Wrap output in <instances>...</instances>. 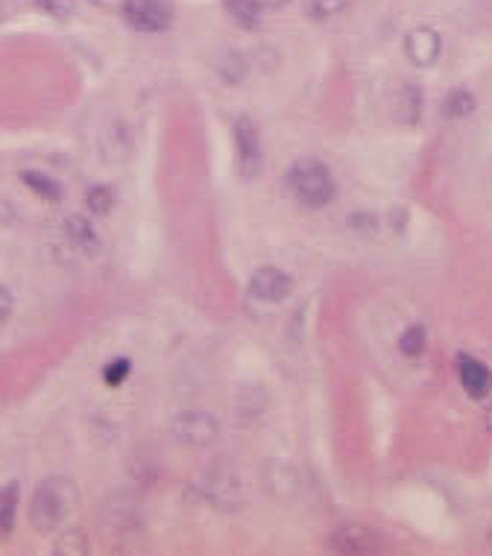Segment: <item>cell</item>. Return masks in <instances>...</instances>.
<instances>
[{
    "label": "cell",
    "instance_id": "9a60e30c",
    "mask_svg": "<svg viewBox=\"0 0 492 556\" xmlns=\"http://www.w3.org/2000/svg\"><path fill=\"white\" fill-rule=\"evenodd\" d=\"M18 513V484H6L0 489V539H6L15 527Z\"/></svg>",
    "mask_w": 492,
    "mask_h": 556
},
{
    "label": "cell",
    "instance_id": "5b68a950",
    "mask_svg": "<svg viewBox=\"0 0 492 556\" xmlns=\"http://www.w3.org/2000/svg\"><path fill=\"white\" fill-rule=\"evenodd\" d=\"M235 153H238V170L243 179H255L264 167V153H261V138L250 118L235 120Z\"/></svg>",
    "mask_w": 492,
    "mask_h": 556
},
{
    "label": "cell",
    "instance_id": "277c9868",
    "mask_svg": "<svg viewBox=\"0 0 492 556\" xmlns=\"http://www.w3.org/2000/svg\"><path fill=\"white\" fill-rule=\"evenodd\" d=\"M120 12L129 27L138 33H162L174 21V12L165 0H127Z\"/></svg>",
    "mask_w": 492,
    "mask_h": 556
},
{
    "label": "cell",
    "instance_id": "d4e9b609",
    "mask_svg": "<svg viewBox=\"0 0 492 556\" xmlns=\"http://www.w3.org/2000/svg\"><path fill=\"white\" fill-rule=\"evenodd\" d=\"M9 314H12V296L6 287H0V323H4Z\"/></svg>",
    "mask_w": 492,
    "mask_h": 556
},
{
    "label": "cell",
    "instance_id": "2e32d148",
    "mask_svg": "<svg viewBox=\"0 0 492 556\" xmlns=\"http://www.w3.org/2000/svg\"><path fill=\"white\" fill-rule=\"evenodd\" d=\"M217 71H220V77H223L226 82L238 85V82L246 80V59L238 51H226L223 56H220V61H217Z\"/></svg>",
    "mask_w": 492,
    "mask_h": 556
},
{
    "label": "cell",
    "instance_id": "ba28073f",
    "mask_svg": "<svg viewBox=\"0 0 492 556\" xmlns=\"http://www.w3.org/2000/svg\"><path fill=\"white\" fill-rule=\"evenodd\" d=\"M404 53L413 61L416 68H428L434 65L437 56H440V35L437 30L430 27H416L408 33V39H404Z\"/></svg>",
    "mask_w": 492,
    "mask_h": 556
},
{
    "label": "cell",
    "instance_id": "ac0fdd59",
    "mask_svg": "<svg viewBox=\"0 0 492 556\" xmlns=\"http://www.w3.org/2000/svg\"><path fill=\"white\" fill-rule=\"evenodd\" d=\"M91 548H89V536L82 533V530H65V533L59 536V545H56V553H65V556H85Z\"/></svg>",
    "mask_w": 492,
    "mask_h": 556
},
{
    "label": "cell",
    "instance_id": "484cf974",
    "mask_svg": "<svg viewBox=\"0 0 492 556\" xmlns=\"http://www.w3.org/2000/svg\"><path fill=\"white\" fill-rule=\"evenodd\" d=\"M94 6H103V9H123L127 0H91Z\"/></svg>",
    "mask_w": 492,
    "mask_h": 556
},
{
    "label": "cell",
    "instance_id": "7a4b0ae2",
    "mask_svg": "<svg viewBox=\"0 0 492 556\" xmlns=\"http://www.w3.org/2000/svg\"><path fill=\"white\" fill-rule=\"evenodd\" d=\"M288 188L305 208H323L335 200V179L319 162H297L288 173Z\"/></svg>",
    "mask_w": 492,
    "mask_h": 556
},
{
    "label": "cell",
    "instance_id": "603a6c76",
    "mask_svg": "<svg viewBox=\"0 0 492 556\" xmlns=\"http://www.w3.org/2000/svg\"><path fill=\"white\" fill-rule=\"evenodd\" d=\"M349 226L355 229V231H364V234H369L373 231L375 226H378V220L369 214V212H358V214H352L349 217Z\"/></svg>",
    "mask_w": 492,
    "mask_h": 556
},
{
    "label": "cell",
    "instance_id": "e0dca14e",
    "mask_svg": "<svg viewBox=\"0 0 492 556\" xmlns=\"http://www.w3.org/2000/svg\"><path fill=\"white\" fill-rule=\"evenodd\" d=\"M85 205H89V212L94 217H109L115 208V191L109 188V184H97V188H91L89 196H85Z\"/></svg>",
    "mask_w": 492,
    "mask_h": 556
},
{
    "label": "cell",
    "instance_id": "d6986e66",
    "mask_svg": "<svg viewBox=\"0 0 492 556\" xmlns=\"http://www.w3.org/2000/svg\"><path fill=\"white\" fill-rule=\"evenodd\" d=\"M425 340H428L425 328L422 325H411L399 337V349H402V354H408V357H420L425 352Z\"/></svg>",
    "mask_w": 492,
    "mask_h": 556
},
{
    "label": "cell",
    "instance_id": "44dd1931",
    "mask_svg": "<svg viewBox=\"0 0 492 556\" xmlns=\"http://www.w3.org/2000/svg\"><path fill=\"white\" fill-rule=\"evenodd\" d=\"M349 0H308V12H311V18L317 21H326L331 15H337V12L346 9Z\"/></svg>",
    "mask_w": 492,
    "mask_h": 556
},
{
    "label": "cell",
    "instance_id": "3957f363",
    "mask_svg": "<svg viewBox=\"0 0 492 556\" xmlns=\"http://www.w3.org/2000/svg\"><path fill=\"white\" fill-rule=\"evenodd\" d=\"M170 434H174L176 442L182 445H191V448H205L220 437V425L214 416L208 413H179L174 422H170Z\"/></svg>",
    "mask_w": 492,
    "mask_h": 556
},
{
    "label": "cell",
    "instance_id": "7402d4cb",
    "mask_svg": "<svg viewBox=\"0 0 492 556\" xmlns=\"http://www.w3.org/2000/svg\"><path fill=\"white\" fill-rule=\"evenodd\" d=\"M35 6H39L42 12H47V15L56 18V21H68L73 15V9H77L73 0H35Z\"/></svg>",
    "mask_w": 492,
    "mask_h": 556
},
{
    "label": "cell",
    "instance_id": "8992f818",
    "mask_svg": "<svg viewBox=\"0 0 492 556\" xmlns=\"http://www.w3.org/2000/svg\"><path fill=\"white\" fill-rule=\"evenodd\" d=\"M328 548L340 551V553L366 556V553H378L381 548H384V539L366 524H343L328 536Z\"/></svg>",
    "mask_w": 492,
    "mask_h": 556
},
{
    "label": "cell",
    "instance_id": "6da1fadb",
    "mask_svg": "<svg viewBox=\"0 0 492 556\" xmlns=\"http://www.w3.org/2000/svg\"><path fill=\"white\" fill-rule=\"evenodd\" d=\"M77 506V486L68 477H44L30 501V524L39 533H53Z\"/></svg>",
    "mask_w": 492,
    "mask_h": 556
},
{
    "label": "cell",
    "instance_id": "cb8c5ba5",
    "mask_svg": "<svg viewBox=\"0 0 492 556\" xmlns=\"http://www.w3.org/2000/svg\"><path fill=\"white\" fill-rule=\"evenodd\" d=\"M390 226H393V231H402L404 226H408V208H393V212H390Z\"/></svg>",
    "mask_w": 492,
    "mask_h": 556
},
{
    "label": "cell",
    "instance_id": "83f0119b",
    "mask_svg": "<svg viewBox=\"0 0 492 556\" xmlns=\"http://www.w3.org/2000/svg\"><path fill=\"white\" fill-rule=\"evenodd\" d=\"M487 422H489V434H492V407H489V416H487Z\"/></svg>",
    "mask_w": 492,
    "mask_h": 556
},
{
    "label": "cell",
    "instance_id": "9c48e42d",
    "mask_svg": "<svg viewBox=\"0 0 492 556\" xmlns=\"http://www.w3.org/2000/svg\"><path fill=\"white\" fill-rule=\"evenodd\" d=\"M458 375H460L463 390L469 392L472 399L484 401L487 395L492 392V372L481 361H475L472 354H460L458 357Z\"/></svg>",
    "mask_w": 492,
    "mask_h": 556
},
{
    "label": "cell",
    "instance_id": "7c38bea8",
    "mask_svg": "<svg viewBox=\"0 0 492 556\" xmlns=\"http://www.w3.org/2000/svg\"><path fill=\"white\" fill-rule=\"evenodd\" d=\"M475 108H478L475 94H472V91H466V89L451 91V94H446V100H442V115H446L449 120H463V118H469Z\"/></svg>",
    "mask_w": 492,
    "mask_h": 556
},
{
    "label": "cell",
    "instance_id": "5bb4252c",
    "mask_svg": "<svg viewBox=\"0 0 492 556\" xmlns=\"http://www.w3.org/2000/svg\"><path fill=\"white\" fill-rule=\"evenodd\" d=\"M226 12L235 18L243 30H255L261 21V0H223Z\"/></svg>",
    "mask_w": 492,
    "mask_h": 556
},
{
    "label": "cell",
    "instance_id": "8fae6325",
    "mask_svg": "<svg viewBox=\"0 0 492 556\" xmlns=\"http://www.w3.org/2000/svg\"><path fill=\"white\" fill-rule=\"evenodd\" d=\"M21 182L27 184L33 193H39L42 200H47V203H59L62 196H65V188H62V184L53 176H47V173H42V170H24Z\"/></svg>",
    "mask_w": 492,
    "mask_h": 556
},
{
    "label": "cell",
    "instance_id": "30bf717a",
    "mask_svg": "<svg viewBox=\"0 0 492 556\" xmlns=\"http://www.w3.org/2000/svg\"><path fill=\"white\" fill-rule=\"evenodd\" d=\"M65 234H68V240L85 255H94L97 250H100V234H97L94 222L85 214H68Z\"/></svg>",
    "mask_w": 492,
    "mask_h": 556
},
{
    "label": "cell",
    "instance_id": "4fadbf2b",
    "mask_svg": "<svg viewBox=\"0 0 492 556\" xmlns=\"http://www.w3.org/2000/svg\"><path fill=\"white\" fill-rule=\"evenodd\" d=\"M267 486L270 492H273L276 498H290L293 492H297V472H293L290 466H270V472H267Z\"/></svg>",
    "mask_w": 492,
    "mask_h": 556
},
{
    "label": "cell",
    "instance_id": "52a82bcc",
    "mask_svg": "<svg viewBox=\"0 0 492 556\" xmlns=\"http://www.w3.org/2000/svg\"><path fill=\"white\" fill-rule=\"evenodd\" d=\"M293 290V278L276 267H261L250 281V293L261 302H281Z\"/></svg>",
    "mask_w": 492,
    "mask_h": 556
},
{
    "label": "cell",
    "instance_id": "4316f807",
    "mask_svg": "<svg viewBox=\"0 0 492 556\" xmlns=\"http://www.w3.org/2000/svg\"><path fill=\"white\" fill-rule=\"evenodd\" d=\"M264 6H273V9H279V6H285V4H290V0H261Z\"/></svg>",
    "mask_w": 492,
    "mask_h": 556
},
{
    "label": "cell",
    "instance_id": "ffe728a7",
    "mask_svg": "<svg viewBox=\"0 0 492 556\" xmlns=\"http://www.w3.org/2000/svg\"><path fill=\"white\" fill-rule=\"evenodd\" d=\"M129 372H132L129 357H115L112 363H106V369H103V381H106L109 387H120L123 381L129 378Z\"/></svg>",
    "mask_w": 492,
    "mask_h": 556
}]
</instances>
